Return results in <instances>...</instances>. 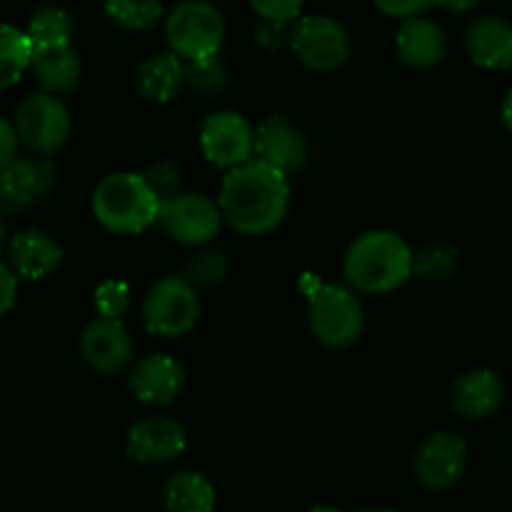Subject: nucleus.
Returning <instances> with one entry per match:
<instances>
[{
    "label": "nucleus",
    "mask_w": 512,
    "mask_h": 512,
    "mask_svg": "<svg viewBox=\"0 0 512 512\" xmlns=\"http://www.w3.org/2000/svg\"><path fill=\"white\" fill-rule=\"evenodd\" d=\"M468 445L455 433H433L423 440L413 460L415 478L433 493L450 490L465 473Z\"/></svg>",
    "instance_id": "obj_11"
},
{
    "label": "nucleus",
    "mask_w": 512,
    "mask_h": 512,
    "mask_svg": "<svg viewBox=\"0 0 512 512\" xmlns=\"http://www.w3.org/2000/svg\"><path fill=\"white\" fill-rule=\"evenodd\" d=\"M360 512H398V510H393V508H365Z\"/></svg>",
    "instance_id": "obj_38"
},
{
    "label": "nucleus",
    "mask_w": 512,
    "mask_h": 512,
    "mask_svg": "<svg viewBox=\"0 0 512 512\" xmlns=\"http://www.w3.org/2000/svg\"><path fill=\"white\" fill-rule=\"evenodd\" d=\"M148 180L153 183V188L158 190L160 198H168V195H175V188L180 185V173L173 163H158L150 168Z\"/></svg>",
    "instance_id": "obj_32"
},
{
    "label": "nucleus",
    "mask_w": 512,
    "mask_h": 512,
    "mask_svg": "<svg viewBox=\"0 0 512 512\" xmlns=\"http://www.w3.org/2000/svg\"><path fill=\"white\" fill-rule=\"evenodd\" d=\"M163 505L168 512H215L218 493L198 470H178L165 483Z\"/></svg>",
    "instance_id": "obj_23"
},
{
    "label": "nucleus",
    "mask_w": 512,
    "mask_h": 512,
    "mask_svg": "<svg viewBox=\"0 0 512 512\" xmlns=\"http://www.w3.org/2000/svg\"><path fill=\"white\" fill-rule=\"evenodd\" d=\"M185 83V60L178 53H155L135 70V85L150 103H170Z\"/></svg>",
    "instance_id": "obj_22"
},
{
    "label": "nucleus",
    "mask_w": 512,
    "mask_h": 512,
    "mask_svg": "<svg viewBox=\"0 0 512 512\" xmlns=\"http://www.w3.org/2000/svg\"><path fill=\"white\" fill-rule=\"evenodd\" d=\"M500 115H503V123H505V128L510 130L512 133V90L508 95H505V100H503V108H500Z\"/></svg>",
    "instance_id": "obj_36"
},
{
    "label": "nucleus",
    "mask_w": 512,
    "mask_h": 512,
    "mask_svg": "<svg viewBox=\"0 0 512 512\" xmlns=\"http://www.w3.org/2000/svg\"><path fill=\"white\" fill-rule=\"evenodd\" d=\"M185 83L200 95H218L228 85V70L218 55L185 63Z\"/></svg>",
    "instance_id": "obj_27"
},
{
    "label": "nucleus",
    "mask_w": 512,
    "mask_h": 512,
    "mask_svg": "<svg viewBox=\"0 0 512 512\" xmlns=\"http://www.w3.org/2000/svg\"><path fill=\"white\" fill-rule=\"evenodd\" d=\"M303 3L305 0H250L255 13L275 25L290 23V20L298 18L300 10H303Z\"/></svg>",
    "instance_id": "obj_30"
},
{
    "label": "nucleus",
    "mask_w": 512,
    "mask_h": 512,
    "mask_svg": "<svg viewBox=\"0 0 512 512\" xmlns=\"http://www.w3.org/2000/svg\"><path fill=\"white\" fill-rule=\"evenodd\" d=\"M198 318V293L185 275H165L143 300V323L158 338H180L195 328Z\"/></svg>",
    "instance_id": "obj_5"
},
{
    "label": "nucleus",
    "mask_w": 512,
    "mask_h": 512,
    "mask_svg": "<svg viewBox=\"0 0 512 512\" xmlns=\"http://www.w3.org/2000/svg\"><path fill=\"white\" fill-rule=\"evenodd\" d=\"M130 308V288L123 280H105L95 288V310L103 318H120Z\"/></svg>",
    "instance_id": "obj_29"
},
{
    "label": "nucleus",
    "mask_w": 512,
    "mask_h": 512,
    "mask_svg": "<svg viewBox=\"0 0 512 512\" xmlns=\"http://www.w3.org/2000/svg\"><path fill=\"white\" fill-rule=\"evenodd\" d=\"M30 70H33L35 80H38L45 93L60 95L78 88L83 65H80V55L73 48V43H65L50 45V48H35Z\"/></svg>",
    "instance_id": "obj_21"
},
{
    "label": "nucleus",
    "mask_w": 512,
    "mask_h": 512,
    "mask_svg": "<svg viewBox=\"0 0 512 512\" xmlns=\"http://www.w3.org/2000/svg\"><path fill=\"white\" fill-rule=\"evenodd\" d=\"M53 168L45 160L15 158L0 168V215H10L38 203L50 193Z\"/></svg>",
    "instance_id": "obj_16"
},
{
    "label": "nucleus",
    "mask_w": 512,
    "mask_h": 512,
    "mask_svg": "<svg viewBox=\"0 0 512 512\" xmlns=\"http://www.w3.org/2000/svg\"><path fill=\"white\" fill-rule=\"evenodd\" d=\"M223 210L218 200L203 193H175L160 203L158 223L183 245H205L220 233Z\"/></svg>",
    "instance_id": "obj_8"
},
{
    "label": "nucleus",
    "mask_w": 512,
    "mask_h": 512,
    "mask_svg": "<svg viewBox=\"0 0 512 512\" xmlns=\"http://www.w3.org/2000/svg\"><path fill=\"white\" fill-rule=\"evenodd\" d=\"M475 3H478V0H438L440 8L453 10V13H465V10L473 8Z\"/></svg>",
    "instance_id": "obj_35"
},
{
    "label": "nucleus",
    "mask_w": 512,
    "mask_h": 512,
    "mask_svg": "<svg viewBox=\"0 0 512 512\" xmlns=\"http://www.w3.org/2000/svg\"><path fill=\"white\" fill-rule=\"evenodd\" d=\"M160 203L163 198L148 175L113 173L100 180L90 205L105 230L115 235H140L158 223Z\"/></svg>",
    "instance_id": "obj_3"
},
{
    "label": "nucleus",
    "mask_w": 512,
    "mask_h": 512,
    "mask_svg": "<svg viewBox=\"0 0 512 512\" xmlns=\"http://www.w3.org/2000/svg\"><path fill=\"white\" fill-rule=\"evenodd\" d=\"M25 33L33 43V50L73 43V18L68 10L58 8V5H43L30 15Z\"/></svg>",
    "instance_id": "obj_25"
},
{
    "label": "nucleus",
    "mask_w": 512,
    "mask_h": 512,
    "mask_svg": "<svg viewBox=\"0 0 512 512\" xmlns=\"http://www.w3.org/2000/svg\"><path fill=\"white\" fill-rule=\"evenodd\" d=\"M18 148L20 138L15 123L5 118V115H0V168H5V165L18 158Z\"/></svg>",
    "instance_id": "obj_34"
},
{
    "label": "nucleus",
    "mask_w": 512,
    "mask_h": 512,
    "mask_svg": "<svg viewBox=\"0 0 512 512\" xmlns=\"http://www.w3.org/2000/svg\"><path fill=\"white\" fill-rule=\"evenodd\" d=\"M255 158L283 173H295L308 158L305 133L285 115H270L255 128Z\"/></svg>",
    "instance_id": "obj_14"
},
{
    "label": "nucleus",
    "mask_w": 512,
    "mask_h": 512,
    "mask_svg": "<svg viewBox=\"0 0 512 512\" xmlns=\"http://www.w3.org/2000/svg\"><path fill=\"white\" fill-rule=\"evenodd\" d=\"M188 448V433L183 425L168 415H148L130 425L125 438V453L133 463L158 465L170 463Z\"/></svg>",
    "instance_id": "obj_12"
},
{
    "label": "nucleus",
    "mask_w": 512,
    "mask_h": 512,
    "mask_svg": "<svg viewBox=\"0 0 512 512\" xmlns=\"http://www.w3.org/2000/svg\"><path fill=\"white\" fill-rule=\"evenodd\" d=\"M415 270V253L393 230L358 235L343 260V273L358 293L383 295L398 290Z\"/></svg>",
    "instance_id": "obj_2"
},
{
    "label": "nucleus",
    "mask_w": 512,
    "mask_h": 512,
    "mask_svg": "<svg viewBox=\"0 0 512 512\" xmlns=\"http://www.w3.org/2000/svg\"><path fill=\"white\" fill-rule=\"evenodd\" d=\"M218 205L240 235L273 233L290 208L288 173L258 158L230 168L220 185Z\"/></svg>",
    "instance_id": "obj_1"
},
{
    "label": "nucleus",
    "mask_w": 512,
    "mask_h": 512,
    "mask_svg": "<svg viewBox=\"0 0 512 512\" xmlns=\"http://www.w3.org/2000/svg\"><path fill=\"white\" fill-rule=\"evenodd\" d=\"M503 380L493 370H470L453 385V410L465 420H485L503 405Z\"/></svg>",
    "instance_id": "obj_20"
},
{
    "label": "nucleus",
    "mask_w": 512,
    "mask_h": 512,
    "mask_svg": "<svg viewBox=\"0 0 512 512\" xmlns=\"http://www.w3.org/2000/svg\"><path fill=\"white\" fill-rule=\"evenodd\" d=\"M378 5V10L388 18H400V20H408L415 18V15H423L428 13L430 8L438 5V0H373Z\"/></svg>",
    "instance_id": "obj_31"
},
{
    "label": "nucleus",
    "mask_w": 512,
    "mask_h": 512,
    "mask_svg": "<svg viewBox=\"0 0 512 512\" xmlns=\"http://www.w3.org/2000/svg\"><path fill=\"white\" fill-rule=\"evenodd\" d=\"M185 385V370L175 358L165 353H153L133 365L128 378L130 393L143 405H170Z\"/></svg>",
    "instance_id": "obj_15"
},
{
    "label": "nucleus",
    "mask_w": 512,
    "mask_h": 512,
    "mask_svg": "<svg viewBox=\"0 0 512 512\" xmlns=\"http://www.w3.org/2000/svg\"><path fill=\"white\" fill-rule=\"evenodd\" d=\"M293 53L305 68L333 73L350 58V38L338 20L328 15H308L293 30Z\"/></svg>",
    "instance_id": "obj_9"
},
{
    "label": "nucleus",
    "mask_w": 512,
    "mask_h": 512,
    "mask_svg": "<svg viewBox=\"0 0 512 512\" xmlns=\"http://www.w3.org/2000/svg\"><path fill=\"white\" fill-rule=\"evenodd\" d=\"M80 353L95 373L115 375L133 360V338L120 318L98 315L80 335Z\"/></svg>",
    "instance_id": "obj_13"
},
{
    "label": "nucleus",
    "mask_w": 512,
    "mask_h": 512,
    "mask_svg": "<svg viewBox=\"0 0 512 512\" xmlns=\"http://www.w3.org/2000/svg\"><path fill=\"white\" fill-rule=\"evenodd\" d=\"M200 150L218 168H238L255 155V128L238 110H218L203 120Z\"/></svg>",
    "instance_id": "obj_10"
},
{
    "label": "nucleus",
    "mask_w": 512,
    "mask_h": 512,
    "mask_svg": "<svg viewBox=\"0 0 512 512\" xmlns=\"http://www.w3.org/2000/svg\"><path fill=\"white\" fill-rule=\"evenodd\" d=\"M465 50L480 68L508 70L512 68V23L503 18H478L465 33Z\"/></svg>",
    "instance_id": "obj_19"
},
{
    "label": "nucleus",
    "mask_w": 512,
    "mask_h": 512,
    "mask_svg": "<svg viewBox=\"0 0 512 512\" xmlns=\"http://www.w3.org/2000/svg\"><path fill=\"white\" fill-rule=\"evenodd\" d=\"M395 50L405 65L415 70H428L443 63V58L448 55V40L438 23L423 18V15H415L400 25L398 35H395Z\"/></svg>",
    "instance_id": "obj_18"
},
{
    "label": "nucleus",
    "mask_w": 512,
    "mask_h": 512,
    "mask_svg": "<svg viewBox=\"0 0 512 512\" xmlns=\"http://www.w3.org/2000/svg\"><path fill=\"white\" fill-rule=\"evenodd\" d=\"M308 512H343V510L330 508V505H318V508H313V510H308Z\"/></svg>",
    "instance_id": "obj_37"
},
{
    "label": "nucleus",
    "mask_w": 512,
    "mask_h": 512,
    "mask_svg": "<svg viewBox=\"0 0 512 512\" xmlns=\"http://www.w3.org/2000/svg\"><path fill=\"white\" fill-rule=\"evenodd\" d=\"M18 280V273L10 268V263L0 260V318H5L15 308V300H18Z\"/></svg>",
    "instance_id": "obj_33"
},
{
    "label": "nucleus",
    "mask_w": 512,
    "mask_h": 512,
    "mask_svg": "<svg viewBox=\"0 0 512 512\" xmlns=\"http://www.w3.org/2000/svg\"><path fill=\"white\" fill-rule=\"evenodd\" d=\"M355 293L345 285H320L310 295V330L328 348H348L363 335L365 315Z\"/></svg>",
    "instance_id": "obj_4"
},
{
    "label": "nucleus",
    "mask_w": 512,
    "mask_h": 512,
    "mask_svg": "<svg viewBox=\"0 0 512 512\" xmlns=\"http://www.w3.org/2000/svg\"><path fill=\"white\" fill-rule=\"evenodd\" d=\"M165 38L173 53L188 60H203L218 55L225 40V20L215 5L205 0H185L165 23Z\"/></svg>",
    "instance_id": "obj_6"
},
{
    "label": "nucleus",
    "mask_w": 512,
    "mask_h": 512,
    "mask_svg": "<svg viewBox=\"0 0 512 512\" xmlns=\"http://www.w3.org/2000/svg\"><path fill=\"white\" fill-rule=\"evenodd\" d=\"M60 260H63V248L45 230H20L8 243L10 268L18 273V278L30 280V283H38V280H45L48 275H53Z\"/></svg>",
    "instance_id": "obj_17"
},
{
    "label": "nucleus",
    "mask_w": 512,
    "mask_h": 512,
    "mask_svg": "<svg viewBox=\"0 0 512 512\" xmlns=\"http://www.w3.org/2000/svg\"><path fill=\"white\" fill-rule=\"evenodd\" d=\"M103 10L123 30H150L163 15L160 0H103Z\"/></svg>",
    "instance_id": "obj_26"
},
{
    "label": "nucleus",
    "mask_w": 512,
    "mask_h": 512,
    "mask_svg": "<svg viewBox=\"0 0 512 512\" xmlns=\"http://www.w3.org/2000/svg\"><path fill=\"white\" fill-rule=\"evenodd\" d=\"M15 130H18L20 145L38 155H50L63 148L70 138V110L55 93L28 95L15 108Z\"/></svg>",
    "instance_id": "obj_7"
},
{
    "label": "nucleus",
    "mask_w": 512,
    "mask_h": 512,
    "mask_svg": "<svg viewBox=\"0 0 512 512\" xmlns=\"http://www.w3.org/2000/svg\"><path fill=\"white\" fill-rule=\"evenodd\" d=\"M33 63V43L23 28L0 23V90L20 83Z\"/></svg>",
    "instance_id": "obj_24"
},
{
    "label": "nucleus",
    "mask_w": 512,
    "mask_h": 512,
    "mask_svg": "<svg viewBox=\"0 0 512 512\" xmlns=\"http://www.w3.org/2000/svg\"><path fill=\"white\" fill-rule=\"evenodd\" d=\"M230 263L225 253L218 250H205V253L193 255L185 265V278L193 285H215L228 275Z\"/></svg>",
    "instance_id": "obj_28"
}]
</instances>
